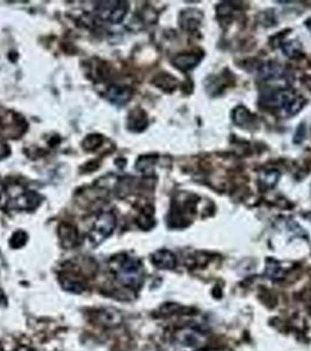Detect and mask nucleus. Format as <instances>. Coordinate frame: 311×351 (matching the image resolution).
I'll return each mask as SVG.
<instances>
[{"instance_id":"obj_1","label":"nucleus","mask_w":311,"mask_h":351,"mask_svg":"<svg viewBox=\"0 0 311 351\" xmlns=\"http://www.w3.org/2000/svg\"><path fill=\"white\" fill-rule=\"evenodd\" d=\"M118 282L129 288H139L143 283V268L138 259L123 256L112 268Z\"/></svg>"},{"instance_id":"obj_2","label":"nucleus","mask_w":311,"mask_h":351,"mask_svg":"<svg viewBox=\"0 0 311 351\" xmlns=\"http://www.w3.org/2000/svg\"><path fill=\"white\" fill-rule=\"evenodd\" d=\"M265 104L285 109L288 115H296L302 109V98L295 95L291 90H275L265 95Z\"/></svg>"},{"instance_id":"obj_3","label":"nucleus","mask_w":311,"mask_h":351,"mask_svg":"<svg viewBox=\"0 0 311 351\" xmlns=\"http://www.w3.org/2000/svg\"><path fill=\"white\" fill-rule=\"evenodd\" d=\"M116 227V218L111 212H103L97 217L89 232V240L93 245H98L112 234Z\"/></svg>"},{"instance_id":"obj_4","label":"nucleus","mask_w":311,"mask_h":351,"mask_svg":"<svg viewBox=\"0 0 311 351\" xmlns=\"http://www.w3.org/2000/svg\"><path fill=\"white\" fill-rule=\"evenodd\" d=\"M127 12L128 5L123 2H104L96 7L98 17L102 20L111 23H120L124 19Z\"/></svg>"},{"instance_id":"obj_5","label":"nucleus","mask_w":311,"mask_h":351,"mask_svg":"<svg viewBox=\"0 0 311 351\" xmlns=\"http://www.w3.org/2000/svg\"><path fill=\"white\" fill-rule=\"evenodd\" d=\"M177 340L185 346H191V348H198L205 343V337L203 334L193 329H183L177 334Z\"/></svg>"},{"instance_id":"obj_6","label":"nucleus","mask_w":311,"mask_h":351,"mask_svg":"<svg viewBox=\"0 0 311 351\" xmlns=\"http://www.w3.org/2000/svg\"><path fill=\"white\" fill-rule=\"evenodd\" d=\"M200 60H202V57H199V54L183 53L177 55L172 60V64L183 72H187V70L193 69L195 66H198Z\"/></svg>"},{"instance_id":"obj_7","label":"nucleus","mask_w":311,"mask_h":351,"mask_svg":"<svg viewBox=\"0 0 311 351\" xmlns=\"http://www.w3.org/2000/svg\"><path fill=\"white\" fill-rule=\"evenodd\" d=\"M151 261L153 265L161 269H171V268L176 267L177 260L176 256L170 251L166 250H160L157 251L152 254Z\"/></svg>"},{"instance_id":"obj_8","label":"nucleus","mask_w":311,"mask_h":351,"mask_svg":"<svg viewBox=\"0 0 311 351\" xmlns=\"http://www.w3.org/2000/svg\"><path fill=\"white\" fill-rule=\"evenodd\" d=\"M131 95H132L131 90H130V88H128V87L111 86L108 89L107 95L105 96H107L108 100L110 102H112V103H115L117 105H123L130 100Z\"/></svg>"},{"instance_id":"obj_9","label":"nucleus","mask_w":311,"mask_h":351,"mask_svg":"<svg viewBox=\"0 0 311 351\" xmlns=\"http://www.w3.org/2000/svg\"><path fill=\"white\" fill-rule=\"evenodd\" d=\"M129 129L132 131L139 132L148 127V117L142 109H135L129 115Z\"/></svg>"},{"instance_id":"obj_10","label":"nucleus","mask_w":311,"mask_h":351,"mask_svg":"<svg viewBox=\"0 0 311 351\" xmlns=\"http://www.w3.org/2000/svg\"><path fill=\"white\" fill-rule=\"evenodd\" d=\"M200 21H202V14H200V12L191 10L187 11L186 13H183L182 21L180 22H182V26L185 30L193 31L199 26Z\"/></svg>"},{"instance_id":"obj_11","label":"nucleus","mask_w":311,"mask_h":351,"mask_svg":"<svg viewBox=\"0 0 311 351\" xmlns=\"http://www.w3.org/2000/svg\"><path fill=\"white\" fill-rule=\"evenodd\" d=\"M251 118H253V116H251L249 110L243 108V106H239L233 112V121L238 125L248 124L251 121Z\"/></svg>"},{"instance_id":"obj_12","label":"nucleus","mask_w":311,"mask_h":351,"mask_svg":"<svg viewBox=\"0 0 311 351\" xmlns=\"http://www.w3.org/2000/svg\"><path fill=\"white\" fill-rule=\"evenodd\" d=\"M157 87H159V88L164 89V90H172L176 88L177 86V81L175 77L170 76V75H166V74H161L159 75L158 77H156L155 82H153Z\"/></svg>"},{"instance_id":"obj_13","label":"nucleus","mask_w":311,"mask_h":351,"mask_svg":"<svg viewBox=\"0 0 311 351\" xmlns=\"http://www.w3.org/2000/svg\"><path fill=\"white\" fill-rule=\"evenodd\" d=\"M279 172L277 170H269L262 173L261 176V183L265 185L266 187H274L277 184L279 179Z\"/></svg>"},{"instance_id":"obj_14","label":"nucleus","mask_w":311,"mask_h":351,"mask_svg":"<svg viewBox=\"0 0 311 351\" xmlns=\"http://www.w3.org/2000/svg\"><path fill=\"white\" fill-rule=\"evenodd\" d=\"M282 49L289 57H296L301 53V45L297 41H288L282 46Z\"/></svg>"},{"instance_id":"obj_15","label":"nucleus","mask_w":311,"mask_h":351,"mask_svg":"<svg viewBox=\"0 0 311 351\" xmlns=\"http://www.w3.org/2000/svg\"><path fill=\"white\" fill-rule=\"evenodd\" d=\"M156 159H157L156 157H151V156L142 157V158L138 160V164H137V169L144 172L152 170V167L155 165Z\"/></svg>"},{"instance_id":"obj_16","label":"nucleus","mask_w":311,"mask_h":351,"mask_svg":"<svg viewBox=\"0 0 311 351\" xmlns=\"http://www.w3.org/2000/svg\"><path fill=\"white\" fill-rule=\"evenodd\" d=\"M266 273L269 278L276 279V278H279L282 275V269H281V267H279L275 261H269L268 265H267Z\"/></svg>"},{"instance_id":"obj_17","label":"nucleus","mask_w":311,"mask_h":351,"mask_svg":"<svg viewBox=\"0 0 311 351\" xmlns=\"http://www.w3.org/2000/svg\"><path fill=\"white\" fill-rule=\"evenodd\" d=\"M102 139L98 135H90L83 142V148L87 150H94L101 144Z\"/></svg>"},{"instance_id":"obj_18","label":"nucleus","mask_w":311,"mask_h":351,"mask_svg":"<svg viewBox=\"0 0 311 351\" xmlns=\"http://www.w3.org/2000/svg\"><path fill=\"white\" fill-rule=\"evenodd\" d=\"M60 232H64V235H61V239L62 241H65V245H68V244L69 245H73L76 239L75 231L73 228H67V226H65V230H61Z\"/></svg>"},{"instance_id":"obj_19","label":"nucleus","mask_w":311,"mask_h":351,"mask_svg":"<svg viewBox=\"0 0 311 351\" xmlns=\"http://www.w3.org/2000/svg\"><path fill=\"white\" fill-rule=\"evenodd\" d=\"M64 288L66 290L73 291V293H81L83 290L81 283H78L77 281H74L72 279H66L64 281Z\"/></svg>"},{"instance_id":"obj_20","label":"nucleus","mask_w":311,"mask_h":351,"mask_svg":"<svg viewBox=\"0 0 311 351\" xmlns=\"http://www.w3.org/2000/svg\"><path fill=\"white\" fill-rule=\"evenodd\" d=\"M305 132H306V128H305V124L302 123L300 124V127L297 128L296 132H295V136H294V143L295 144H300L303 142L305 137Z\"/></svg>"},{"instance_id":"obj_21","label":"nucleus","mask_w":311,"mask_h":351,"mask_svg":"<svg viewBox=\"0 0 311 351\" xmlns=\"http://www.w3.org/2000/svg\"><path fill=\"white\" fill-rule=\"evenodd\" d=\"M102 315H103V316L110 317V316H114V315H115V314H112L111 310H107V311H102ZM102 322H103V325H109V326L115 325V323H116L115 321H112V319H110V318H108L107 321H104V319H103V321H102Z\"/></svg>"},{"instance_id":"obj_22","label":"nucleus","mask_w":311,"mask_h":351,"mask_svg":"<svg viewBox=\"0 0 311 351\" xmlns=\"http://www.w3.org/2000/svg\"><path fill=\"white\" fill-rule=\"evenodd\" d=\"M19 351H31V350H29L27 348H22V349H20Z\"/></svg>"}]
</instances>
